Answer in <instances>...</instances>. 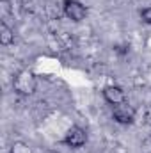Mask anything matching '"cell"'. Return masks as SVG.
<instances>
[{
	"instance_id": "6da1fadb",
	"label": "cell",
	"mask_w": 151,
	"mask_h": 153,
	"mask_svg": "<svg viewBox=\"0 0 151 153\" xmlns=\"http://www.w3.org/2000/svg\"><path fill=\"white\" fill-rule=\"evenodd\" d=\"M13 87H14V91L20 93V94H32V93L36 91V87H38V80H36V76H34L32 71L21 70V71H18L16 76H14Z\"/></svg>"
},
{
	"instance_id": "7a4b0ae2",
	"label": "cell",
	"mask_w": 151,
	"mask_h": 153,
	"mask_svg": "<svg viewBox=\"0 0 151 153\" xmlns=\"http://www.w3.org/2000/svg\"><path fill=\"white\" fill-rule=\"evenodd\" d=\"M62 9H64V14L71 22H82L87 16V7L78 0H64Z\"/></svg>"
},
{
	"instance_id": "3957f363",
	"label": "cell",
	"mask_w": 151,
	"mask_h": 153,
	"mask_svg": "<svg viewBox=\"0 0 151 153\" xmlns=\"http://www.w3.org/2000/svg\"><path fill=\"white\" fill-rule=\"evenodd\" d=\"M64 143H66L70 148H82V146L87 143V134H85V130L80 128V126H71V128L66 132Z\"/></svg>"
},
{
	"instance_id": "277c9868",
	"label": "cell",
	"mask_w": 151,
	"mask_h": 153,
	"mask_svg": "<svg viewBox=\"0 0 151 153\" xmlns=\"http://www.w3.org/2000/svg\"><path fill=\"white\" fill-rule=\"evenodd\" d=\"M103 98L107 100V103H110L114 107L126 102V94H124V91L119 85H107L103 89Z\"/></svg>"
},
{
	"instance_id": "5b68a950",
	"label": "cell",
	"mask_w": 151,
	"mask_h": 153,
	"mask_svg": "<svg viewBox=\"0 0 151 153\" xmlns=\"http://www.w3.org/2000/svg\"><path fill=\"white\" fill-rule=\"evenodd\" d=\"M112 117L119 125H132L133 119H135V114H133V111L130 107H126L124 103H121V105H115L114 107Z\"/></svg>"
},
{
	"instance_id": "8992f818",
	"label": "cell",
	"mask_w": 151,
	"mask_h": 153,
	"mask_svg": "<svg viewBox=\"0 0 151 153\" xmlns=\"http://www.w3.org/2000/svg\"><path fill=\"white\" fill-rule=\"evenodd\" d=\"M0 43H2L4 46H9V45L14 43V30H13L5 22L0 23Z\"/></svg>"
},
{
	"instance_id": "52a82bcc",
	"label": "cell",
	"mask_w": 151,
	"mask_h": 153,
	"mask_svg": "<svg viewBox=\"0 0 151 153\" xmlns=\"http://www.w3.org/2000/svg\"><path fill=\"white\" fill-rule=\"evenodd\" d=\"M9 153H32V148L27 143H23V141H16V143L11 144Z\"/></svg>"
},
{
	"instance_id": "ba28073f",
	"label": "cell",
	"mask_w": 151,
	"mask_h": 153,
	"mask_svg": "<svg viewBox=\"0 0 151 153\" xmlns=\"http://www.w3.org/2000/svg\"><path fill=\"white\" fill-rule=\"evenodd\" d=\"M0 11H2V16H9L13 13V7H11V2L9 0H0Z\"/></svg>"
},
{
	"instance_id": "9c48e42d",
	"label": "cell",
	"mask_w": 151,
	"mask_h": 153,
	"mask_svg": "<svg viewBox=\"0 0 151 153\" xmlns=\"http://www.w3.org/2000/svg\"><path fill=\"white\" fill-rule=\"evenodd\" d=\"M141 18H142V22H144V23L151 25V7H146V9H142V11H141Z\"/></svg>"
},
{
	"instance_id": "30bf717a",
	"label": "cell",
	"mask_w": 151,
	"mask_h": 153,
	"mask_svg": "<svg viewBox=\"0 0 151 153\" xmlns=\"http://www.w3.org/2000/svg\"><path fill=\"white\" fill-rule=\"evenodd\" d=\"M144 121H146V125H150V126H151V111H148V112H146V116H144Z\"/></svg>"
},
{
	"instance_id": "8fae6325",
	"label": "cell",
	"mask_w": 151,
	"mask_h": 153,
	"mask_svg": "<svg viewBox=\"0 0 151 153\" xmlns=\"http://www.w3.org/2000/svg\"><path fill=\"white\" fill-rule=\"evenodd\" d=\"M20 2H21V4H30L32 0H20Z\"/></svg>"
}]
</instances>
